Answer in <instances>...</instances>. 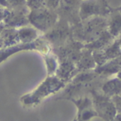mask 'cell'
I'll use <instances>...</instances> for the list:
<instances>
[{"label":"cell","mask_w":121,"mask_h":121,"mask_svg":"<svg viewBox=\"0 0 121 121\" xmlns=\"http://www.w3.org/2000/svg\"><path fill=\"white\" fill-rule=\"evenodd\" d=\"M5 27V25H4V24H2L1 22H0V33H1V32L3 31V29Z\"/></svg>","instance_id":"28"},{"label":"cell","mask_w":121,"mask_h":121,"mask_svg":"<svg viewBox=\"0 0 121 121\" xmlns=\"http://www.w3.org/2000/svg\"><path fill=\"white\" fill-rule=\"evenodd\" d=\"M112 102L114 103L117 111H119L121 114V95H114L112 98Z\"/></svg>","instance_id":"25"},{"label":"cell","mask_w":121,"mask_h":121,"mask_svg":"<svg viewBox=\"0 0 121 121\" xmlns=\"http://www.w3.org/2000/svg\"><path fill=\"white\" fill-rule=\"evenodd\" d=\"M110 10L104 0H84L80 4L79 16L81 20L94 16H105Z\"/></svg>","instance_id":"5"},{"label":"cell","mask_w":121,"mask_h":121,"mask_svg":"<svg viewBox=\"0 0 121 121\" xmlns=\"http://www.w3.org/2000/svg\"><path fill=\"white\" fill-rule=\"evenodd\" d=\"M63 86L64 82L60 81L57 76H50L47 77L46 81L32 94L23 96L22 101L26 104H37L42 98L59 91Z\"/></svg>","instance_id":"3"},{"label":"cell","mask_w":121,"mask_h":121,"mask_svg":"<svg viewBox=\"0 0 121 121\" xmlns=\"http://www.w3.org/2000/svg\"><path fill=\"white\" fill-rule=\"evenodd\" d=\"M83 48L82 43L79 41H68L64 45L56 47L55 48V54L61 61H70L76 64L80 59Z\"/></svg>","instance_id":"6"},{"label":"cell","mask_w":121,"mask_h":121,"mask_svg":"<svg viewBox=\"0 0 121 121\" xmlns=\"http://www.w3.org/2000/svg\"><path fill=\"white\" fill-rule=\"evenodd\" d=\"M0 41L3 47H10L17 45L20 40L18 37V30L15 27H4L0 33Z\"/></svg>","instance_id":"11"},{"label":"cell","mask_w":121,"mask_h":121,"mask_svg":"<svg viewBox=\"0 0 121 121\" xmlns=\"http://www.w3.org/2000/svg\"><path fill=\"white\" fill-rule=\"evenodd\" d=\"M106 56H107L108 60H112L114 58H116L119 56L121 55V46L119 44V41H115V42H112L111 44H109L105 49Z\"/></svg>","instance_id":"19"},{"label":"cell","mask_w":121,"mask_h":121,"mask_svg":"<svg viewBox=\"0 0 121 121\" xmlns=\"http://www.w3.org/2000/svg\"><path fill=\"white\" fill-rule=\"evenodd\" d=\"M108 31L113 37H117L121 34V13L116 10L108 20Z\"/></svg>","instance_id":"16"},{"label":"cell","mask_w":121,"mask_h":121,"mask_svg":"<svg viewBox=\"0 0 121 121\" xmlns=\"http://www.w3.org/2000/svg\"><path fill=\"white\" fill-rule=\"evenodd\" d=\"M8 12H9V9H4V8H2V6H0V22L4 20Z\"/></svg>","instance_id":"26"},{"label":"cell","mask_w":121,"mask_h":121,"mask_svg":"<svg viewBox=\"0 0 121 121\" xmlns=\"http://www.w3.org/2000/svg\"><path fill=\"white\" fill-rule=\"evenodd\" d=\"M38 43L36 42H30V43H22L20 45H13V46H10L8 48L4 49V50H0V62L4 60V59H6L8 56H9L12 54L15 53L17 52L22 50H27V49H39V47H37Z\"/></svg>","instance_id":"15"},{"label":"cell","mask_w":121,"mask_h":121,"mask_svg":"<svg viewBox=\"0 0 121 121\" xmlns=\"http://www.w3.org/2000/svg\"><path fill=\"white\" fill-rule=\"evenodd\" d=\"M81 23L75 24L72 35L78 40L87 43L97 39L108 29V20L104 16H94L84 19Z\"/></svg>","instance_id":"1"},{"label":"cell","mask_w":121,"mask_h":121,"mask_svg":"<svg viewBox=\"0 0 121 121\" xmlns=\"http://www.w3.org/2000/svg\"><path fill=\"white\" fill-rule=\"evenodd\" d=\"M95 109L97 114L104 119H114L117 113L112 100H109V96H95Z\"/></svg>","instance_id":"8"},{"label":"cell","mask_w":121,"mask_h":121,"mask_svg":"<svg viewBox=\"0 0 121 121\" xmlns=\"http://www.w3.org/2000/svg\"><path fill=\"white\" fill-rule=\"evenodd\" d=\"M102 91L107 96L121 95V79L118 77L107 81L102 86Z\"/></svg>","instance_id":"17"},{"label":"cell","mask_w":121,"mask_h":121,"mask_svg":"<svg viewBox=\"0 0 121 121\" xmlns=\"http://www.w3.org/2000/svg\"><path fill=\"white\" fill-rule=\"evenodd\" d=\"M76 70L77 69H76L75 63L70 62V61H63L56 69V72L57 77L60 81L65 82V81H69V79H71V76L75 74Z\"/></svg>","instance_id":"14"},{"label":"cell","mask_w":121,"mask_h":121,"mask_svg":"<svg viewBox=\"0 0 121 121\" xmlns=\"http://www.w3.org/2000/svg\"><path fill=\"white\" fill-rule=\"evenodd\" d=\"M73 102L79 108V114H78V119L81 120H86L94 116L98 115L95 109H92V103L88 98L84 97L79 99H72Z\"/></svg>","instance_id":"10"},{"label":"cell","mask_w":121,"mask_h":121,"mask_svg":"<svg viewBox=\"0 0 121 121\" xmlns=\"http://www.w3.org/2000/svg\"><path fill=\"white\" fill-rule=\"evenodd\" d=\"M116 10H117V11H118V12H119V13H121V7L118 8V9H116Z\"/></svg>","instance_id":"30"},{"label":"cell","mask_w":121,"mask_h":121,"mask_svg":"<svg viewBox=\"0 0 121 121\" xmlns=\"http://www.w3.org/2000/svg\"><path fill=\"white\" fill-rule=\"evenodd\" d=\"M26 4L31 10L38 9L46 7V0H26Z\"/></svg>","instance_id":"22"},{"label":"cell","mask_w":121,"mask_h":121,"mask_svg":"<svg viewBox=\"0 0 121 121\" xmlns=\"http://www.w3.org/2000/svg\"><path fill=\"white\" fill-rule=\"evenodd\" d=\"M9 8L11 9H21L26 7V0H7Z\"/></svg>","instance_id":"23"},{"label":"cell","mask_w":121,"mask_h":121,"mask_svg":"<svg viewBox=\"0 0 121 121\" xmlns=\"http://www.w3.org/2000/svg\"><path fill=\"white\" fill-rule=\"evenodd\" d=\"M118 77L121 79V71H119V72H118Z\"/></svg>","instance_id":"29"},{"label":"cell","mask_w":121,"mask_h":121,"mask_svg":"<svg viewBox=\"0 0 121 121\" xmlns=\"http://www.w3.org/2000/svg\"><path fill=\"white\" fill-rule=\"evenodd\" d=\"M80 4V0H60L58 8L59 10L62 13L63 17H66L64 19L68 22L73 21L75 24H76L78 22L76 18V16H79Z\"/></svg>","instance_id":"9"},{"label":"cell","mask_w":121,"mask_h":121,"mask_svg":"<svg viewBox=\"0 0 121 121\" xmlns=\"http://www.w3.org/2000/svg\"><path fill=\"white\" fill-rule=\"evenodd\" d=\"M46 63L47 66V71L49 75H52L56 71L57 69V60L56 57H55L53 55H47L45 56Z\"/></svg>","instance_id":"21"},{"label":"cell","mask_w":121,"mask_h":121,"mask_svg":"<svg viewBox=\"0 0 121 121\" xmlns=\"http://www.w3.org/2000/svg\"><path fill=\"white\" fill-rule=\"evenodd\" d=\"M92 56L97 66H101L108 61V58L106 56L104 49H95L92 52Z\"/></svg>","instance_id":"20"},{"label":"cell","mask_w":121,"mask_h":121,"mask_svg":"<svg viewBox=\"0 0 121 121\" xmlns=\"http://www.w3.org/2000/svg\"><path fill=\"white\" fill-rule=\"evenodd\" d=\"M27 6L21 9H9L7 15L4 18V25L9 27H23L29 23L28 14L29 10Z\"/></svg>","instance_id":"7"},{"label":"cell","mask_w":121,"mask_h":121,"mask_svg":"<svg viewBox=\"0 0 121 121\" xmlns=\"http://www.w3.org/2000/svg\"><path fill=\"white\" fill-rule=\"evenodd\" d=\"M72 36V29L69 26V22L61 18L45 34V38L56 47L64 45L70 41Z\"/></svg>","instance_id":"4"},{"label":"cell","mask_w":121,"mask_h":121,"mask_svg":"<svg viewBox=\"0 0 121 121\" xmlns=\"http://www.w3.org/2000/svg\"><path fill=\"white\" fill-rule=\"evenodd\" d=\"M0 6L9 8V4H8L7 0H0Z\"/></svg>","instance_id":"27"},{"label":"cell","mask_w":121,"mask_h":121,"mask_svg":"<svg viewBox=\"0 0 121 121\" xmlns=\"http://www.w3.org/2000/svg\"><path fill=\"white\" fill-rule=\"evenodd\" d=\"M86 50L82 51L80 59L76 63L77 71H86L87 70H91L95 67V62L92 56V52L90 49L86 48Z\"/></svg>","instance_id":"12"},{"label":"cell","mask_w":121,"mask_h":121,"mask_svg":"<svg viewBox=\"0 0 121 121\" xmlns=\"http://www.w3.org/2000/svg\"><path fill=\"white\" fill-rule=\"evenodd\" d=\"M60 0H46V7L52 10H55L59 7Z\"/></svg>","instance_id":"24"},{"label":"cell","mask_w":121,"mask_h":121,"mask_svg":"<svg viewBox=\"0 0 121 121\" xmlns=\"http://www.w3.org/2000/svg\"><path fill=\"white\" fill-rule=\"evenodd\" d=\"M58 13L48 8L33 9L28 14V20L31 24L42 32H47L57 22Z\"/></svg>","instance_id":"2"},{"label":"cell","mask_w":121,"mask_h":121,"mask_svg":"<svg viewBox=\"0 0 121 121\" xmlns=\"http://www.w3.org/2000/svg\"><path fill=\"white\" fill-rule=\"evenodd\" d=\"M114 37L109 33L108 29L104 32H103L97 39L89 43H86L84 46L85 48L90 49V50H95V49H102L107 47L109 44L113 42Z\"/></svg>","instance_id":"13"},{"label":"cell","mask_w":121,"mask_h":121,"mask_svg":"<svg viewBox=\"0 0 121 121\" xmlns=\"http://www.w3.org/2000/svg\"><path fill=\"white\" fill-rule=\"evenodd\" d=\"M18 37L22 43H30L37 37V32L32 27H23L18 30Z\"/></svg>","instance_id":"18"}]
</instances>
